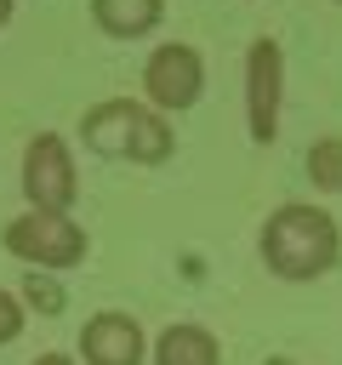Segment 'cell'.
I'll list each match as a JSON object with an SVG mask.
<instances>
[{
	"instance_id": "obj_1",
	"label": "cell",
	"mask_w": 342,
	"mask_h": 365,
	"mask_svg": "<svg viewBox=\"0 0 342 365\" xmlns=\"http://www.w3.org/2000/svg\"><path fill=\"white\" fill-rule=\"evenodd\" d=\"M256 251H262L268 274H279V279L296 285V279H319V274L336 268L342 234H336V217L331 211H319L308 200H285V205L268 211V222L256 234Z\"/></svg>"
},
{
	"instance_id": "obj_9",
	"label": "cell",
	"mask_w": 342,
	"mask_h": 365,
	"mask_svg": "<svg viewBox=\"0 0 342 365\" xmlns=\"http://www.w3.org/2000/svg\"><path fill=\"white\" fill-rule=\"evenodd\" d=\"M165 0H91V23L114 40H137L148 29H160Z\"/></svg>"
},
{
	"instance_id": "obj_6",
	"label": "cell",
	"mask_w": 342,
	"mask_h": 365,
	"mask_svg": "<svg viewBox=\"0 0 342 365\" xmlns=\"http://www.w3.org/2000/svg\"><path fill=\"white\" fill-rule=\"evenodd\" d=\"M142 91H148V103H154L160 114H182V108H194L200 91H205V63H200V51L182 46V40L154 46L148 63H142Z\"/></svg>"
},
{
	"instance_id": "obj_12",
	"label": "cell",
	"mask_w": 342,
	"mask_h": 365,
	"mask_svg": "<svg viewBox=\"0 0 342 365\" xmlns=\"http://www.w3.org/2000/svg\"><path fill=\"white\" fill-rule=\"evenodd\" d=\"M28 302H40V308H57V291H51L40 274H28Z\"/></svg>"
},
{
	"instance_id": "obj_7",
	"label": "cell",
	"mask_w": 342,
	"mask_h": 365,
	"mask_svg": "<svg viewBox=\"0 0 342 365\" xmlns=\"http://www.w3.org/2000/svg\"><path fill=\"white\" fill-rule=\"evenodd\" d=\"M142 325L120 308H103L80 325V359L86 365H142Z\"/></svg>"
},
{
	"instance_id": "obj_13",
	"label": "cell",
	"mask_w": 342,
	"mask_h": 365,
	"mask_svg": "<svg viewBox=\"0 0 342 365\" xmlns=\"http://www.w3.org/2000/svg\"><path fill=\"white\" fill-rule=\"evenodd\" d=\"M34 365H74V359H68V354H40Z\"/></svg>"
},
{
	"instance_id": "obj_14",
	"label": "cell",
	"mask_w": 342,
	"mask_h": 365,
	"mask_svg": "<svg viewBox=\"0 0 342 365\" xmlns=\"http://www.w3.org/2000/svg\"><path fill=\"white\" fill-rule=\"evenodd\" d=\"M6 23H11V0H0V29H6Z\"/></svg>"
},
{
	"instance_id": "obj_4",
	"label": "cell",
	"mask_w": 342,
	"mask_h": 365,
	"mask_svg": "<svg viewBox=\"0 0 342 365\" xmlns=\"http://www.w3.org/2000/svg\"><path fill=\"white\" fill-rule=\"evenodd\" d=\"M23 200H28L34 211H74L80 182H74L68 143H63L57 131L28 137V148H23Z\"/></svg>"
},
{
	"instance_id": "obj_8",
	"label": "cell",
	"mask_w": 342,
	"mask_h": 365,
	"mask_svg": "<svg viewBox=\"0 0 342 365\" xmlns=\"http://www.w3.org/2000/svg\"><path fill=\"white\" fill-rule=\"evenodd\" d=\"M217 359H222V342L211 325L177 319L154 336V365H217Z\"/></svg>"
},
{
	"instance_id": "obj_5",
	"label": "cell",
	"mask_w": 342,
	"mask_h": 365,
	"mask_svg": "<svg viewBox=\"0 0 342 365\" xmlns=\"http://www.w3.org/2000/svg\"><path fill=\"white\" fill-rule=\"evenodd\" d=\"M279 91H285V51L279 40L256 34L245 51V125H251V143L262 148L279 137Z\"/></svg>"
},
{
	"instance_id": "obj_11",
	"label": "cell",
	"mask_w": 342,
	"mask_h": 365,
	"mask_svg": "<svg viewBox=\"0 0 342 365\" xmlns=\"http://www.w3.org/2000/svg\"><path fill=\"white\" fill-rule=\"evenodd\" d=\"M23 325H28L23 302H17L11 291H0V348H6V342H17V336H23Z\"/></svg>"
},
{
	"instance_id": "obj_3",
	"label": "cell",
	"mask_w": 342,
	"mask_h": 365,
	"mask_svg": "<svg viewBox=\"0 0 342 365\" xmlns=\"http://www.w3.org/2000/svg\"><path fill=\"white\" fill-rule=\"evenodd\" d=\"M0 245L17 257V262H28V268H51V274H68V268H80L86 262V228L68 217V211H23V217H11L6 222V234H0Z\"/></svg>"
},
{
	"instance_id": "obj_2",
	"label": "cell",
	"mask_w": 342,
	"mask_h": 365,
	"mask_svg": "<svg viewBox=\"0 0 342 365\" xmlns=\"http://www.w3.org/2000/svg\"><path fill=\"white\" fill-rule=\"evenodd\" d=\"M80 137H86L91 154L137 160V165H160V160H171V148H177L171 120H165L154 103H131V97H108V103L86 108Z\"/></svg>"
},
{
	"instance_id": "obj_10",
	"label": "cell",
	"mask_w": 342,
	"mask_h": 365,
	"mask_svg": "<svg viewBox=\"0 0 342 365\" xmlns=\"http://www.w3.org/2000/svg\"><path fill=\"white\" fill-rule=\"evenodd\" d=\"M308 177H314V188L342 194V137H319L308 148Z\"/></svg>"
}]
</instances>
